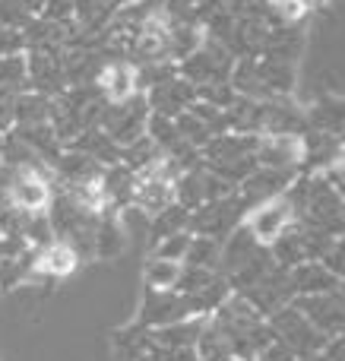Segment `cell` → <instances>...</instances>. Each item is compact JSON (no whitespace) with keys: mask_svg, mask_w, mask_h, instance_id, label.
Here are the masks:
<instances>
[{"mask_svg":"<svg viewBox=\"0 0 345 361\" xmlns=\"http://www.w3.org/2000/svg\"><path fill=\"white\" fill-rule=\"evenodd\" d=\"M257 146H260V137L222 133V137H215L206 149H200V156H203V165H206L213 175L232 180V184L238 187L241 180H247L253 171L260 169Z\"/></svg>","mask_w":345,"mask_h":361,"instance_id":"6da1fadb","label":"cell"},{"mask_svg":"<svg viewBox=\"0 0 345 361\" xmlns=\"http://www.w3.org/2000/svg\"><path fill=\"white\" fill-rule=\"evenodd\" d=\"M0 190H4L6 203L19 212H48L54 187H51L48 169H13V165H0Z\"/></svg>","mask_w":345,"mask_h":361,"instance_id":"7a4b0ae2","label":"cell"},{"mask_svg":"<svg viewBox=\"0 0 345 361\" xmlns=\"http://www.w3.org/2000/svg\"><path fill=\"white\" fill-rule=\"evenodd\" d=\"M149 102H146L143 92H137L133 99L127 102H118V105H108L101 108V118H99V127L108 133L118 149H127L133 146L137 140L146 137V124H149Z\"/></svg>","mask_w":345,"mask_h":361,"instance_id":"3957f363","label":"cell"},{"mask_svg":"<svg viewBox=\"0 0 345 361\" xmlns=\"http://www.w3.org/2000/svg\"><path fill=\"white\" fill-rule=\"evenodd\" d=\"M247 212H251V206L244 203V197H241V193H232V197L203 203L196 212H190L187 231L190 235H200V238H213V241L222 244L241 222H244Z\"/></svg>","mask_w":345,"mask_h":361,"instance_id":"277c9868","label":"cell"},{"mask_svg":"<svg viewBox=\"0 0 345 361\" xmlns=\"http://www.w3.org/2000/svg\"><path fill=\"white\" fill-rule=\"evenodd\" d=\"M270 326H272V336L276 343H282L285 349H291L298 358H308V355H317V352L327 349L330 336H323L295 305H285L282 311H276L270 317Z\"/></svg>","mask_w":345,"mask_h":361,"instance_id":"5b68a950","label":"cell"},{"mask_svg":"<svg viewBox=\"0 0 345 361\" xmlns=\"http://www.w3.org/2000/svg\"><path fill=\"white\" fill-rule=\"evenodd\" d=\"M234 70V57L222 48L219 42L206 38L187 61L177 63V73L194 86H206V82H228Z\"/></svg>","mask_w":345,"mask_h":361,"instance_id":"8992f818","label":"cell"},{"mask_svg":"<svg viewBox=\"0 0 345 361\" xmlns=\"http://www.w3.org/2000/svg\"><path fill=\"white\" fill-rule=\"evenodd\" d=\"M196 317H203L200 307L184 292H146L143 307H139V324L146 330H158V326H171Z\"/></svg>","mask_w":345,"mask_h":361,"instance_id":"52a82bcc","label":"cell"},{"mask_svg":"<svg viewBox=\"0 0 345 361\" xmlns=\"http://www.w3.org/2000/svg\"><path fill=\"white\" fill-rule=\"evenodd\" d=\"M63 48H29L25 51V70H29V89L42 92L48 99L61 95L67 89L63 76Z\"/></svg>","mask_w":345,"mask_h":361,"instance_id":"ba28073f","label":"cell"},{"mask_svg":"<svg viewBox=\"0 0 345 361\" xmlns=\"http://www.w3.org/2000/svg\"><path fill=\"white\" fill-rule=\"evenodd\" d=\"M175 124H177V130H181V137L187 140L194 149H206L215 137L228 133L225 111L206 105V102H194V105H190L181 118H175Z\"/></svg>","mask_w":345,"mask_h":361,"instance_id":"9c48e42d","label":"cell"},{"mask_svg":"<svg viewBox=\"0 0 345 361\" xmlns=\"http://www.w3.org/2000/svg\"><path fill=\"white\" fill-rule=\"evenodd\" d=\"M295 222V209H291V203H289V197H276V200H270V203H260V206H253L251 212H247V219H244V225L251 228V235L257 238L263 247H270L272 241H276L279 235H282L289 225Z\"/></svg>","mask_w":345,"mask_h":361,"instance_id":"30bf717a","label":"cell"},{"mask_svg":"<svg viewBox=\"0 0 345 361\" xmlns=\"http://www.w3.org/2000/svg\"><path fill=\"white\" fill-rule=\"evenodd\" d=\"M146 102H149V111L152 114H162V118H181L190 105L196 102V86L187 82L181 73L168 76V80L156 82L152 89H146Z\"/></svg>","mask_w":345,"mask_h":361,"instance_id":"8fae6325","label":"cell"},{"mask_svg":"<svg viewBox=\"0 0 345 361\" xmlns=\"http://www.w3.org/2000/svg\"><path fill=\"white\" fill-rule=\"evenodd\" d=\"M291 305L323 333V336H339L345 333V298L342 292H327V295H314V298H295Z\"/></svg>","mask_w":345,"mask_h":361,"instance_id":"7c38bea8","label":"cell"},{"mask_svg":"<svg viewBox=\"0 0 345 361\" xmlns=\"http://www.w3.org/2000/svg\"><path fill=\"white\" fill-rule=\"evenodd\" d=\"M95 89L101 92V99L108 105H118V102H127L139 92V73L133 61H108L101 67L99 80H95Z\"/></svg>","mask_w":345,"mask_h":361,"instance_id":"4fadbf2b","label":"cell"},{"mask_svg":"<svg viewBox=\"0 0 345 361\" xmlns=\"http://www.w3.org/2000/svg\"><path fill=\"white\" fill-rule=\"evenodd\" d=\"M291 180H295V171L257 169L251 178L238 184V193L244 197V203L253 209V206H260V203H270V200L282 197V193L291 187Z\"/></svg>","mask_w":345,"mask_h":361,"instance_id":"5bb4252c","label":"cell"},{"mask_svg":"<svg viewBox=\"0 0 345 361\" xmlns=\"http://www.w3.org/2000/svg\"><path fill=\"white\" fill-rule=\"evenodd\" d=\"M257 162L260 169L295 171L304 165V137H260Z\"/></svg>","mask_w":345,"mask_h":361,"instance_id":"9a60e30c","label":"cell"},{"mask_svg":"<svg viewBox=\"0 0 345 361\" xmlns=\"http://www.w3.org/2000/svg\"><path fill=\"white\" fill-rule=\"evenodd\" d=\"M76 263H80V254L67 241L54 238L51 244L38 247L32 257V279H63L76 269Z\"/></svg>","mask_w":345,"mask_h":361,"instance_id":"2e32d148","label":"cell"},{"mask_svg":"<svg viewBox=\"0 0 345 361\" xmlns=\"http://www.w3.org/2000/svg\"><path fill=\"white\" fill-rule=\"evenodd\" d=\"M263 250V244L257 241V238L251 235V228H247L244 222L238 225V228L232 231V235L222 241V254H219V273L225 276H232V273H238L241 267H247V263L253 260V257Z\"/></svg>","mask_w":345,"mask_h":361,"instance_id":"e0dca14e","label":"cell"},{"mask_svg":"<svg viewBox=\"0 0 345 361\" xmlns=\"http://www.w3.org/2000/svg\"><path fill=\"white\" fill-rule=\"evenodd\" d=\"M289 282H291V295L295 298H314V295H327L339 288V279L323 263H314V260L289 269Z\"/></svg>","mask_w":345,"mask_h":361,"instance_id":"ac0fdd59","label":"cell"},{"mask_svg":"<svg viewBox=\"0 0 345 361\" xmlns=\"http://www.w3.org/2000/svg\"><path fill=\"white\" fill-rule=\"evenodd\" d=\"M127 247V235L124 225H120L118 209H108L99 216V225H95V244H92V257L99 260H118Z\"/></svg>","mask_w":345,"mask_h":361,"instance_id":"d6986e66","label":"cell"},{"mask_svg":"<svg viewBox=\"0 0 345 361\" xmlns=\"http://www.w3.org/2000/svg\"><path fill=\"white\" fill-rule=\"evenodd\" d=\"M111 345H114V358L118 361H149L156 339H152V330H146L143 324H130L114 333Z\"/></svg>","mask_w":345,"mask_h":361,"instance_id":"ffe728a7","label":"cell"},{"mask_svg":"<svg viewBox=\"0 0 345 361\" xmlns=\"http://www.w3.org/2000/svg\"><path fill=\"white\" fill-rule=\"evenodd\" d=\"M225 127H228V133L260 137V133H263V102L238 95V99L225 108Z\"/></svg>","mask_w":345,"mask_h":361,"instance_id":"44dd1931","label":"cell"},{"mask_svg":"<svg viewBox=\"0 0 345 361\" xmlns=\"http://www.w3.org/2000/svg\"><path fill=\"white\" fill-rule=\"evenodd\" d=\"M206 320L209 317H196V320H181V324H171V326H158V330H152V339L158 345H165V349H194Z\"/></svg>","mask_w":345,"mask_h":361,"instance_id":"7402d4cb","label":"cell"},{"mask_svg":"<svg viewBox=\"0 0 345 361\" xmlns=\"http://www.w3.org/2000/svg\"><path fill=\"white\" fill-rule=\"evenodd\" d=\"M181 276H184V263L149 257V263H146V273H143L146 292H177V286H181Z\"/></svg>","mask_w":345,"mask_h":361,"instance_id":"603a6c76","label":"cell"},{"mask_svg":"<svg viewBox=\"0 0 345 361\" xmlns=\"http://www.w3.org/2000/svg\"><path fill=\"white\" fill-rule=\"evenodd\" d=\"M48 114H51V99L48 95L32 92V89L16 95V130L48 124Z\"/></svg>","mask_w":345,"mask_h":361,"instance_id":"cb8c5ba5","label":"cell"},{"mask_svg":"<svg viewBox=\"0 0 345 361\" xmlns=\"http://www.w3.org/2000/svg\"><path fill=\"white\" fill-rule=\"evenodd\" d=\"M203 42H206V35H203L200 25H194V23H175V19H171V42H168L171 63L187 61V57L194 54V51L200 48Z\"/></svg>","mask_w":345,"mask_h":361,"instance_id":"d4e9b609","label":"cell"},{"mask_svg":"<svg viewBox=\"0 0 345 361\" xmlns=\"http://www.w3.org/2000/svg\"><path fill=\"white\" fill-rule=\"evenodd\" d=\"M196 355H200L203 361H232V343H228V336L222 333V326L215 324L213 317L203 324V333L200 339H196Z\"/></svg>","mask_w":345,"mask_h":361,"instance_id":"484cf974","label":"cell"},{"mask_svg":"<svg viewBox=\"0 0 345 361\" xmlns=\"http://www.w3.org/2000/svg\"><path fill=\"white\" fill-rule=\"evenodd\" d=\"M101 187H105V197L111 203V209L130 203V190H133V169H127L124 162L108 165L105 178H101Z\"/></svg>","mask_w":345,"mask_h":361,"instance_id":"4316f807","label":"cell"},{"mask_svg":"<svg viewBox=\"0 0 345 361\" xmlns=\"http://www.w3.org/2000/svg\"><path fill=\"white\" fill-rule=\"evenodd\" d=\"M0 92H6V95L29 92V70H25V54L0 57Z\"/></svg>","mask_w":345,"mask_h":361,"instance_id":"83f0119b","label":"cell"},{"mask_svg":"<svg viewBox=\"0 0 345 361\" xmlns=\"http://www.w3.org/2000/svg\"><path fill=\"white\" fill-rule=\"evenodd\" d=\"M187 222H190V212L184 209V206L171 203L168 209H162L156 219H152V228H149L152 244H156V241H162V238L177 235V231H187Z\"/></svg>","mask_w":345,"mask_h":361,"instance_id":"f1b7e54d","label":"cell"},{"mask_svg":"<svg viewBox=\"0 0 345 361\" xmlns=\"http://www.w3.org/2000/svg\"><path fill=\"white\" fill-rule=\"evenodd\" d=\"M219 254H222V244H219V241H213V238H200V235H194V238H190L187 257H184V267L219 269Z\"/></svg>","mask_w":345,"mask_h":361,"instance_id":"f546056e","label":"cell"},{"mask_svg":"<svg viewBox=\"0 0 345 361\" xmlns=\"http://www.w3.org/2000/svg\"><path fill=\"white\" fill-rule=\"evenodd\" d=\"M190 231H177V235L171 238H162V241L152 244V257H158V260H175V263H184V257H187V247H190Z\"/></svg>","mask_w":345,"mask_h":361,"instance_id":"4dcf8cb0","label":"cell"},{"mask_svg":"<svg viewBox=\"0 0 345 361\" xmlns=\"http://www.w3.org/2000/svg\"><path fill=\"white\" fill-rule=\"evenodd\" d=\"M238 99V92L232 89V82H206V86H196V102H206V105L225 111L232 102Z\"/></svg>","mask_w":345,"mask_h":361,"instance_id":"1f68e13d","label":"cell"},{"mask_svg":"<svg viewBox=\"0 0 345 361\" xmlns=\"http://www.w3.org/2000/svg\"><path fill=\"white\" fill-rule=\"evenodd\" d=\"M32 19L35 16H32L19 0H0V25H4V29H25Z\"/></svg>","mask_w":345,"mask_h":361,"instance_id":"d6a6232c","label":"cell"},{"mask_svg":"<svg viewBox=\"0 0 345 361\" xmlns=\"http://www.w3.org/2000/svg\"><path fill=\"white\" fill-rule=\"evenodd\" d=\"M225 10L234 19H257V16H266L270 0H225Z\"/></svg>","mask_w":345,"mask_h":361,"instance_id":"836d02e7","label":"cell"},{"mask_svg":"<svg viewBox=\"0 0 345 361\" xmlns=\"http://www.w3.org/2000/svg\"><path fill=\"white\" fill-rule=\"evenodd\" d=\"M320 263H323V267H327L339 282L345 279V235L333 238V244L327 247V254H323Z\"/></svg>","mask_w":345,"mask_h":361,"instance_id":"e575fe53","label":"cell"},{"mask_svg":"<svg viewBox=\"0 0 345 361\" xmlns=\"http://www.w3.org/2000/svg\"><path fill=\"white\" fill-rule=\"evenodd\" d=\"M76 0H48L42 10V19L48 23H76Z\"/></svg>","mask_w":345,"mask_h":361,"instance_id":"d590c367","label":"cell"},{"mask_svg":"<svg viewBox=\"0 0 345 361\" xmlns=\"http://www.w3.org/2000/svg\"><path fill=\"white\" fill-rule=\"evenodd\" d=\"M25 54V35L23 29H4L0 25V57Z\"/></svg>","mask_w":345,"mask_h":361,"instance_id":"8d00e7d4","label":"cell"},{"mask_svg":"<svg viewBox=\"0 0 345 361\" xmlns=\"http://www.w3.org/2000/svg\"><path fill=\"white\" fill-rule=\"evenodd\" d=\"M16 130V95L0 92V137Z\"/></svg>","mask_w":345,"mask_h":361,"instance_id":"74e56055","label":"cell"},{"mask_svg":"<svg viewBox=\"0 0 345 361\" xmlns=\"http://www.w3.org/2000/svg\"><path fill=\"white\" fill-rule=\"evenodd\" d=\"M19 4H23L32 16H42V10H44V4H48V0H19Z\"/></svg>","mask_w":345,"mask_h":361,"instance_id":"f35d334b","label":"cell"},{"mask_svg":"<svg viewBox=\"0 0 345 361\" xmlns=\"http://www.w3.org/2000/svg\"><path fill=\"white\" fill-rule=\"evenodd\" d=\"M301 4L310 10V6H320V4H327V0H301Z\"/></svg>","mask_w":345,"mask_h":361,"instance_id":"ab89813d","label":"cell"},{"mask_svg":"<svg viewBox=\"0 0 345 361\" xmlns=\"http://www.w3.org/2000/svg\"><path fill=\"white\" fill-rule=\"evenodd\" d=\"M4 140L6 137H0V165H4Z\"/></svg>","mask_w":345,"mask_h":361,"instance_id":"60d3db41","label":"cell"}]
</instances>
